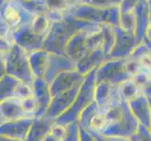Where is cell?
Instances as JSON below:
<instances>
[{"mask_svg": "<svg viewBox=\"0 0 151 141\" xmlns=\"http://www.w3.org/2000/svg\"><path fill=\"white\" fill-rule=\"evenodd\" d=\"M69 2L70 4V6H73V5H78L81 4L83 2V0H69Z\"/></svg>", "mask_w": 151, "mask_h": 141, "instance_id": "obj_39", "label": "cell"}, {"mask_svg": "<svg viewBox=\"0 0 151 141\" xmlns=\"http://www.w3.org/2000/svg\"><path fill=\"white\" fill-rule=\"evenodd\" d=\"M33 94L38 103V112L35 118L43 117L52 101L50 86L42 78L35 77L32 84Z\"/></svg>", "mask_w": 151, "mask_h": 141, "instance_id": "obj_12", "label": "cell"}, {"mask_svg": "<svg viewBox=\"0 0 151 141\" xmlns=\"http://www.w3.org/2000/svg\"><path fill=\"white\" fill-rule=\"evenodd\" d=\"M81 86L70 88L69 90L56 94V95L52 97L51 103L44 116L55 119L63 113H65L73 103Z\"/></svg>", "mask_w": 151, "mask_h": 141, "instance_id": "obj_5", "label": "cell"}, {"mask_svg": "<svg viewBox=\"0 0 151 141\" xmlns=\"http://www.w3.org/2000/svg\"><path fill=\"white\" fill-rule=\"evenodd\" d=\"M55 119L47 117L34 118L24 141H43L44 137L51 132Z\"/></svg>", "mask_w": 151, "mask_h": 141, "instance_id": "obj_17", "label": "cell"}, {"mask_svg": "<svg viewBox=\"0 0 151 141\" xmlns=\"http://www.w3.org/2000/svg\"><path fill=\"white\" fill-rule=\"evenodd\" d=\"M147 6H148V9L151 12V0H147Z\"/></svg>", "mask_w": 151, "mask_h": 141, "instance_id": "obj_42", "label": "cell"}, {"mask_svg": "<svg viewBox=\"0 0 151 141\" xmlns=\"http://www.w3.org/2000/svg\"><path fill=\"white\" fill-rule=\"evenodd\" d=\"M24 118L29 117L24 113L19 99L12 98L0 103V125Z\"/></svg>", "mask_w": 151, "mask_h": 141, "instance_id": "obj_15", "label": "cell"}, {"mask_svg": "<svg viewBox=\"0 0 151 141\" xmlns=\"http://www.w3.org/2000/svg\"><path fill=\"white\" fill-rule=\"evenodd\" d=\"M102 44H103V33L101 27L98 30L88 33L86 37V47L88 52L97 50L99 48H102Z\"/></svg>", "mask_w": 151, "mask_h": 141, "instance_id": "obj_25", "label": "cell"}, {"mask_svg": "<svg viewBox=\"0 0 151 141\" xmlns=\"http://www.w3.org/2000/svg\"><path fill=\"white\" fill-rule=\"evenodd\" d=\"M21 101V106H22L24 113L29 118H35L36 114L38 112V103L34 94L27 98H24Z\"/></svg>", "mask_w": 151, "mask_h": 141, "instance_id": "obj_26", "label": "cell"}, {"mask_svg": "<svg viewBox=\"0 0 151 141\" xmlns=\"http://www.w3.org/2000/svg\"><path fill=\"white\" fill-rule=\"evenodd\" d=\"M6 74V72H5V64H4V59L3 57L0 56V78L3 75Z\"/></svg>", "mask_w": 151, "mask_h": 141, "instance_id": "obj_35", "label": "cell"}, {"mask_svg": "<svg viewBox=\"0 0 151 141\" xmlns=\"http://www.w3.org/2000/svg\"><path fill=\"white\" fill-rule=\"evenodd\" d=\"M101 24L76 19L70 13L64 12L60 20L52 22L49 33L43 43L44 50L49 53L65 55V48L69 40L82 30H97L101 27Z\"/></svg>", "mask_w": 151, "mask_h": 141, "instance_id": "obj_1", "label": "cell"}, {"mask_svg": "<svg viewBox=\"0 0 151 141\" xmlns=\"http://www.w3.org/2000/svg\"><path fill=\"white\" fill-rule=\"evenodd\" d=\"M148 28H151V12H149V19H148Z\"/></svg>", "mask_w": 151, "mask_h": 141, "instance_id": "obj_40", "label": "cell"}, {"mask_svg": "<svg viewBox=\"0 0 151 141\" xmlns=\"http://www.w3.org/2000/svg\"><path fill=\"white\" fill-rule=\"evenodd\" d=\"M13 1L17 2V3H24V2H27V1H30V0H13Z\"/></svg>", "mask_w": 151, "mask_h": 141, "instance_id": "obj_41", "label": "cell"}, {"mask_svg": "<svg viewBox=\"0 0 151 141\" xmlns=\"http://www.w3.org/2000/svg\"><path fill=\"white\" fill-rule=\"evenodd\" d=\"M53 135L56 138H58L60 141L63 140L68 134V125H63V124H59V123H54L53 126L51 128V132Z\"/></svg>", "mask_w": 151, "mask_h": 141, "instance_id": "obj_31", "label": "cell"}, {"mask_svg": "<svg viewBox=\"0 0 151 141\" xmlns=\"http://www.w3.org/2000/svg\"><path fill=\"white\" fill-rule=\"evenodd\" d=\"M12 30L10 29L7 22L4 20L3 16L0 14V37L10 38L12 37Z\"/></svg>", "mask_w": 151, "mask_h": 141, "instance_id": "obj_34", "label": "cell"}, {"mask_svg": "<svg viewBox=\"0 0 151 141\" xmlns=\"http://www.w3.org/2000/svg\"><path fill=\"white\" fill-rule=\"evenodd\" d=\"M47 57H48V52L45 51L44 49L28 54L30 68L35 77H39V78L43 77Z\"/></svg>", "mask_w": 151, "mask_h": 141, "instance_id": "obj_18", "label": "cell"}, {"mask_svg": "<svg viewBox=\"0 0 151 141\" xmlns=\"http://www.w3.org/2000/svg\"><path fill=\"white\" fill-rule=\"evenodd\" d=\"M116 32V43L110 54L108 55V59H127L132 53L135 44L138 41L133 34L124 32L118 27H114Z\"/></svg>", "mask_w": 151, "mask_h": 141, "instance_id": "obj_6", "label": "cell"}, {"mask_svg": "<svg viewBox=\"0 0 151 141\" xmlns=\"http://www.w3.org/2000/svg\"><path fill=\"white\" fill-rule=\"evenodd\" d=\"M12 37L13 41L28 54L36 51L43 50L44 38L40 37L32 32L30 25H24L12 31Z\"/></svg>", "mask_w": 151, "mask_h": 141, "instance_id": "obj_4", "label": "cell"}, {"mask_svg": "<svg viewBox=\"0 0 151 141\" xmlns=\"http://www.w3.org/2000/svg\"><path fill=\"white\" fill-rule=\"evenodd\" d=\"M139 0H122L119 4V10L120 12H133L135 7L137 6Z\"/></svg>", "mask_w": 151, "mask_h": 141, "instance_id": "obj_33", "label": "cell"}, {"mask_svg": "<svg viewBox=\"0 0 151 141\" xmlns=\"http://www.w3.org/2000/svg\"><path fill=\"white\" fill-rule=\"evenodd\" d=\"M119 15H120V10H119L118 7H113V8L106 9L105 14H104L103 25H111L113 27H118Z\"/></svg>", "mask_w": 151, "mask_h": 141, "instance_id": "obj_27", "label": "cell"}, {"mask_svg": "<svg viewBox=\"0 0 151 141\" xmlns=\"http://www.w3.org/2000/svg\"><path fill=\"white\" fill-rule=\"evenodd\" d=\"M70 70H75V63L72 62L66 55H58L48 52V57L42 79L50 85V83L60 72Z\"/></svg>", "mask_w": 151, "mask_h": 141, "instance_id": "obj_7", "label": "cell"}, {"mask_svg": "<svg viewBox=\"0 0 151 141\" xmlns=\"http://www.w3.org/2000/svg\"><path fill=\"white\" fill-rule=\"evenodd\" d=\"M20 81L9 74L0 78V103L12 98H17V87Z\"/></svg>", "mask_w": 151, "mask_h": 141, "instance_id": "obj_19", "label": "cell"}, {"mask_svg": "<svg viewBox=\"0 0 151 141\" xmlns=\"http://www.w3.org/2000/svg\"><path fill=\"white\" fill-rule=\"evenodd\" d=\"M119 88V94L120 96L128 102L132 101L136 98L140 90H141V87L137 85V83L133 79H127L120 82V84L118 86Z\"/></svg>", "mask_w": 151, "mask_h": 141, "instance_id": "obj_21", "label": "cell"}, {"mask_svg": "<svg viewBox=\"0 0 151 141\" xmlns=\"http://www.w3.org/2000/svg\"><path fill=\"white\" fill-rule=\"evenodd\" d=\"M3 59L7 74L14 77L20 82L32 86L35 76L31 71L27 52L14 43L10 51Z\"/></svg>", "mask_w": 151, "mask_h": 141, "instance_id": "obj_3", "label": "cell"}, {"mask_svg": "<svg viewBox=\"0 0 151 141\" xmlns=\"http://www.w3.org/2000/svg\"><path fill=\"white\" fill-rule=\"evenodd\" d=\"M34 118H24L0 125V135L24 141Z\"/></svg>", "mask_w": 151, "mask_h": 141, "instance_id": "obj_13", "label": "cell"}, {"mask_svg": "<svg viewBox=\"0 0 151 141\" xmlns=\"http://www.w3.org/2000/svg\"><path fill=\"white\" fill-rule=\"evenodd\" d=\"M8 4H9V2L7 1V0H0V14L1 15L4 12V9H6Z\"/></svg>", "mask_w": 151, "mask_h": 141, "instance_id": "obj_37", "label": "cell"}, {"mask_svg": "<svg viewBox=\"0 0 151 141\" xmlns=\"http://www.w3.org/2000/svg\"><path fill=\"white\" fill-rule=\"evenodd\" d=\"M118 27L122 29L124 32L134 35L135 28H136V23H135V17L132 12H120Z\"/></svg>", "mask_w": 151, "mask_h": 141, "instance_id": "obj_24", "label": "cell"}, {"mask_svg": "<svg viewBox=\"0 0 151 141\" xmlns=\"http://www.w3.org/2000/svg\"><path fill=\"white\" fill-rule=\"evenodd\" d=\"M82 3L89 5V6L95 7L98 9H105L113 7H118L117 5L114 2V0H83Z\"/></svg>", "mask_w": 151, "mask_h": 141, "instance_id": "obj_29", "label": "cell"}, {"mask_svg": "<svg viewBox=\"0 0 151 141\" xmlns=\"http://www.w3.org/2000/svg\"><path fill=\"white\" fill-rule=\"evenodd\" d=\"M49 12H66L70 7L69 0H46Z\"/></svg>", "mask_w": 151, "mask_h": 141, "instance_id": "obj_28", "label": "cell"}, {"mask_svg": "<svg viewBox=\"0 0 151 141\" xmlns=\"http://www.w3.org/2000/svg\"><path fill=\"white\" fill-rule=\"evenodd\" d=\"M2 16L12 31L22 25L30 24L33 18L32 15L24 10L15 1L9 2L2 13Z\"/></svg>", "mask_w": 151, "mask_h": 141, "instance_id": "obj_9", "label": "cell"}, {"mask_svg": "<svg viewBox=\"0 0 151 141\" xmlns=\"http://www.w3.org/2000/svg\"><path fill=\"white\" fill-rule=\"evenodd\" d=\"M96 69L86 75L85 81L82 84L73 103L68 110L55 119V123L68 125L72 122H78L82 112L90 104L95 95L96 88Z\"/></svg>", "mask_w": 151, "mask_h": 141, "instance_id": "obj_2", "label": "cell"}, {"mask_svg": "<svg viewBox=\"0 0 151 141\" xmlns=\"http://www.w3.org/2000/svg\"><path fill=\"white\" fill-rule=\"evenodd\" d=\"M122 1V0H114V2L116 3L117 6H119V4H120V2Z\"/></svg>", "mask_w": 151, "mask_h": 141, "instance_id": "obj_43", "label": "cell"}, {"mask_svg": "<svg viewBox=\"0 0 151 141\" xmlns=\"http://www.w3.org/2000/svg\"><path fill=\"white\" fill-rule=\"evenodd\" d=\"M8 2H12V1H13V0H7Z\"/></svg>", "mask_w": 151, "mask_h": 141, "instance_id": "obj_44", "label": "cell"}, {"mask_svg": "<svg viewBox=\"0 0 151 141\" xmlns=\"http://www.w3.org/2000/svg\"><path fill=\"white\" fill-rule=\"evenodd\" d=\"M101 30L103 33L102 49L108 57V55L110 54L114 45V43H116V32H114V27L108 25H102Z\"/></svg>", "mask_w": 151, "mask_h": 141, "instance_id": "obj_23", "label": "cell"}, {"mask_svg": "<svg viewBox=\"0 0 151 141\" xmlns=\"http://www.w3.org/2000/svg\"><path fill=\"white\" fill-rule=\"evenodd\" d=\"M18 4L32 16L38 14H46L49 12L47 4H46V0H30V1L27 2Z\"/></svg>", "mask_w": 151, "mask_h": 141, "instance_id": "obj_22", "label": "cell"}, {"mask_svg": "<svg viewBox=\"0 0 151 141\" xmlns=\"http://www.w3.org/2000/svg\"><path fill=\"white\" fill-rule=\"evenodd\" d=\"M62 141H80L79 124H78V122H72L70 124H68L67 137Z\"/></svg>", "mask_w": 151, "mask_h": 141, "instance_id": "obj_30", "label": "cell"}, {"mask_svg": "<svg viewBox=\"0 0 151 141\" xmlns=\"http://www.w3.org/2000/svg\"><path fill=\"white\" fill-rule=\"evenodd\" d=\"M51 24V21L46 14H38L33 16L29 25L34 34L45 39L50 31Z\"/></svg>", "mask_w": 151, "mask_h": 141, "instance_id": "obj_20", "label": "cell"}, {"mask_svg": "<svg viewBox=\"0 0 151 141\" xmlns=\"http://www.w3.org/2000/svg\"><path fill=\"white\" fill-rule=\"evenodd\" d=\"M98 30V29H97ZM95 30H82L76 33L72 37L69 43H67L65 48V55L69 59L76 63L79 61L83 56L88 53L86 47V37L88 33Z\"/></svg>", "mask_w": 151, "mask_h": 141, "instance_id": "obj_10", "label": "cell"}, {"mask_svg": "<svg viewBox=\"0 0 151 141\" xmlns=\"http://www.w3.org/2000/svg\"><path fill=\"white\" fill-rule=\"evenodd\" d=\"M132 12L135 17V23H136L134 36L138 43H142L143 39L145 37V34H147V31L148 29V19L150 10L148 9L147 0H139L137 6L135 7Z\"/></svg>", "mask_w": 151, "mask_h": 141, "instance_id": "obj_16", "label": "cell"}, {"mask_svg": "<svg viewBox=\"0 0 151 141\" xmlns=\"http://www.w3.org/2000/svg\"><path fill=\"white\" fill-rule=\"evenodd\" d=\"M0 141H21V140L12 139V138H9L8 137H5V135H0Z\"/></svg>", "mask_w": 151, "mask_h": 141, "instance_id": "obj_38", "label": "cell"}, {"mask_svg": "<svg viewBox=\"0 0 151 141\" xmlns=\"http://www.w3.org/2000/svg\"><path fill=\"white\" fill-rule=\"evenodd\" d=\"M13 44L14 41L12 37H0V56L4 59L10 51Z\"/></svg>", "mask_w": 151, "mask_h": 141, "instance_id": "obj_32", "label": "cell"}, {"mask_svg": "<svg viewBox=\"0 0 151 141\" xmlns=\"http://www.w3.org/2000/svg\"><path fill=\"white\" fill-rule=\"evenodd\" d=\"M43 141H60L58 138H56L55 135H53L51 133H49L46 137H44Z\"/></svg>", "mask_w": 151, "mask_h": 141, "instance_id": "obj_36", "label": "cell"}, {"mask_svg": "<svg viewBox=\"0 0 151 141\" xmlns=\"http://www.w3.org/2000/svg\"><path fill=\"white\" fill-rule=\"evenodd\" d=\"M108 59L102 48L90 51L75 63V70L83 75H86L93 70L100 67Z\"/></svg>", "mask_w": 151, "mask_h": 141, "instance_id": "obj_14", "label": "cell"}, {"mask_svg": "<svg viewBox=\"0 0 151 141\" xmlns=\"http://www.w3.org/2000/svg\"><path fill=\"white\" fill-rule=\"evenodd\" d=\"M105 9H98L95 7L89 6L87 4L81 3L78 5L70 6L66 12L70 13L71 16H73L76 19L103 25Z\"/></svg>", "mask_w": 151, "mask_h": 141, "instance_id": "obj_11", "label": "cell"}, {"mask_svg": "<svg viewBox=\"0 0 151 141\" xmlns=\"http://www.w3.org/2000/svg\"><path fill=\"white\" fill-rule=\"evenodd\" d=\"M86 75L81 74L76 70H70L62 72L50 83V90L52 97L81 86L85 81Z\"/></svg>", "mask_w": 151, "mask_h": 141, "instance_id": "obj_8", "label": "cell"}]
</instances>
